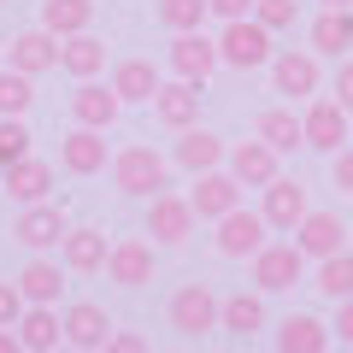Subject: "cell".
Wrapping results in <instances>:
<instances>
[{
    "instance_id": "obj_26",
    "label": "cell",
    "mask_w": 353,
    "mask_h": 353,
    "mask_svg": "<svg viewBox=\"0 0 353 353\" xmlns=\"http://www.w3.org/2000/svg\"><path fill=\"white\" fill-rule=\"evenodd\" d=\"M59 71H71L77 83L101 77V71H106V41H94L88 30H83V36H65V41H59Z\"/></svg>"
},
{
    "instance_id": "obj_44",
    "label": "cell",
    "mask_w": 353,
    "mask_h": 353,
    "mask_svg": "<svg viewBox=\"0 0 353 353\" xmlns=\"http://www.w3.org/2000/svg\"><path fill=\"white\" fill-rule=\"evenodd\" d=\"M0 353H24V341H18V330H0Z\"/></svg>"
},
{
    "instance_id": "obj_39",
    "label": "cell",
    "mask_w": 353,
    "mask_h": 353,
    "mask_svg": "<svg viewBox=\"0 0 353 353\" xmlns=\"http://www.w3.org/2000/svg\"><path fill=\"white\" fill-rule=\"evenodd\" d=\"M18 318H24V294H18V283H0V330H12Z\"/></svg>"
},
{
    "instance_id": "obj_36",
    "label": "cell",
    "mask_w": 353,
    "mask_h": 353,
    "mask_svg": "<svg viewBox=\"0 0 353 353\" xmlns=\"http://www.w3.org/2000/svg\"><path fill=\"white\" fill-rule=\"evenodd\" d=\"M18 159H30V124L24 118H0V171Z\"/></svg>"
},
{
    "instance_id": "obj_25",
    "label": "cell",
    "mask_w": 353,
    "mask_h": 353,
    "mask_svg": "<svg viewBox=\"0 0 353 353\" xmlns=\"http://www.w3.org/2000/svg\"><path fill=\"white\" fill-rule=\"evenodd\" d=\"M59 65V36H48V30H24V36H12V71L18 77H41Z\"/></svg>"
},
{
    "instance_id": "obj_47",
    "label": "cell",
    "mask_w": 353,
    "mask_h": 353,
    "mask_svg": "<svg viewBox=\"0 0 353 353\" xmlns=\"http://www.w3.org/2000/svg\"><path fill=\"white\" fill-rule=\"evenodd\" d=\"M341 353H353V347H341Z\"/></svg>"
},
{
    "instance_id": "obj_4",
    "label": "cell",
    "mask_w": 353,
    "mask_h": 353,
    "mask_svg": "<svg viewBox=\"0 0 353 353\" xmlns=\"http://www.w3.org/2000/svg\"><path fill=\"white\" fill-rule=\"evenodd\" d=\"M165 65H171L176 83L206 88V77L218 71V41L201 36V30H183V36H171V48H165Z\"/></svg>"
},
{
    "instance_id": "obj_34",
    "label": "cell",
    "mask_w": 353,
    "mask_h": 353,
    "mask_svg": "<svg viewBox=\"0 0 353 353\" xmlns=\"http://www.w3.org/2000/svg\"><path fill=\"white\" fill-rule=\"evenodd\" d=\"M36 101V77H18L12 65H0V118H24Z\"/></svg>"
},
{
    "instance_id": "obj_32",
    "label": "cell",
    "mask_w": 353,
    "mask_h": 353,
    "mask_svg": "<svg viewBox=\"0 0 353 353\" xmlns=\"http://www.w3.org/2000/svg\"><path fill=\"white\" fill-rule=\"evenodd\" d=\"M218 330H236V336L265 330V301L259 294H230V301H218Z\"/></svg>"
},
{
    "instance_id": "obj_40",
    "label": "cell",
    "mask_w": 353,
    "mask_h": 353,
    "mask_svg": "<svg viewBox=\"0 0 353 353\" xmlns=\"http://www.w3.org/2000/svg\"><path fill=\"white\" fill-rule=\"evenodd\" d=\"M330 101H336L341 112L353 118V59H341V65H336V94H330Z\"/></svg>"
},
{
    "instance_id": "obj_35",
    "label": "cell",
    "mask_w": 353,
    "mask_h": 353,
    "mask_svg": "<svg viewBox=\"0 0 353 353\" xmlns=\"http://www.w3.org/2000/svg\"><path fill=\"white\" fill-rule=\"evenodd\" d=\"M201 18H206V0H159V24L171 30V36L201 30Z\"/></svg>"
},
{
    "instance_id": "obj_27",
    "label": "cell",
    "mask_w": 353,
    "mask_h": 353,
    "mask_svg": "<svg viewBox=\"0 0 353 353\" xmlns=\"http://www.w3.org/2000/svg\"><path fill=\"white\" fill-rule=\"evenodd\" d=\"M224 153H230V148L212 136V130H201V124L183 130V141H176V165H183V171H194V176H201V171H218V165H224Z\"/></svg>"
},
{
    "instance_id": "obj_9",
    "label": "cell",
    "mask_w": 353,
    "mask_h": 353,
    "mask_svg": "<svg viewBox=\"0 0 353 353\" xmlns=\"http://www.w3.org/2000/svg\"><path fill=\"white\" fill-rule=\"evenodd\" d=\"M194 206L183 201V194H153L148 201V236L153 241H165V248H183V241L194 236Z\"/></svg>"
},
{
    "instance_id": "obj_8",
    "label": "cell",
    "mask_w": 353,
    "mask_h": 353,
    "mask_svg": "<svg viewBox=\"0 0 353 353\" xmlns=\"http://www.w3.org/2000/svg\"><path fill=\"white\" fill-rule=\"evenodd\" d=\"M165 312H171V330H183V336H206V330H218V294L206 289V283H183Z\"/></svg>"
},
{
    "instance_id": "obj_2",
    "label": "cell",
    "mask_w": 353,
    "mask_h": 353,
    "mask_svg": "<svg viewBox=\"0 0 353 353\" xmlns=\"http://www.w3.org/2000/svg\"><path fill=\"white\" fill-rule=\"evenodd\" d=\"M112 183H118L124 194H141V201H153V194L171 189V165H165L153 148H124V153L112 159Z\"/></svg>"
},
{
    "instance_id": "obj_43",
    "label": "cell",
    "mask_w": 353,
    "mask_h": 353,
    "mask_svg": "<svg viewBox=\"0 0 353 353\" xmlns=\"http://www.w3.org/2000/svg\"><path fill=\"white\" fill-rule=\"evenodd\" d=\"M330 336H341V347H353V294L336 301V324H330Z\"/></svg>"
},
{
    "instance_id": "obj_16",
    "label": "cell",
    "mask_w": 353,
    "mask_h": 353,
    "mask_svg": "<svg viewBox=\"0 0 353 353\" xmlns=\"http://www.w3.org/2000/svg\"><path fill=\"white\" fill-rule=\"evenodd\" d=\"M106 277H112L118 289H141V283H153V241H141V236L112 241V253H106Z\"/></svg>"
},
{
    "instance_id": "obj_15",
    "label": "cell",
    "mask_w": 353,
    "mask_h": 353,
    "mask_svg": "<svg viewBox=\"0 0 353 353\" xmlns=\"http://www.w3.org/2000/svg\"><path fill=\"white\" fill-rule=\"evenodd\" d=\"M271 83H277V94H289V101H312L318 94V53H271Z\"/></svg>"
},
{
    "instance_id": "obj_7",
    "label": "cell",
    "mask_w": 353,
    "mask_h": 353,
    "mask_svg": "<svg viewBox=\"0 0 353 353\" xmlns=\"http://www.w3.org/2000/svg\"><path fill=\"white\" fill-rule=\"evenodd\" d=\"M59 324H65V347H77V353H101L106 341H112V318L94 301H71L59 312Z\"/></svg>"
},
{
    "instance_id": "obj_20",
    "label": "cell",
    "mask_w": 353,
    "mask_h": 353,
    "mask_svg": "<svg viewBox=\"0 0 353 353\" xmlns=\"http://www.w3.org/2000/svg\"><path fill=\"white\" fill-rule=\"evenodd\" d=\"M59 165L71 176H94V171H106V130H65V141H59Z\"/></svg>"
},
{
    "instance_id": "obj_29",
    "label": "cell",
    "mask_w": 353,
    "mask_h": 353,
    "mask_svg": "<svg viewBox=\"0 0 353 353\" xmlns=\"http://www.w3.org/2000/svg\"><path fill=\"white\" fill-rule=\"evenodd\" d=\"M253 136H259L271 153H294V148H306V136H301V118H294L289 106H271V112H259Z\"/></svg>"
},
{
    "instance_id": "obj_3",
    "label": "cell",
    "mask_w": 353,
    "mask_h": 353,
    "mask_svg": "<svg viewBox=\"0 0 353 353\" xmlns=\"http://www.w3.org/2000/svg\"><path fill=\"white\" fill-rule=\"evenodd\" d=\"M301 277H306V253L294 248V241H265V248L253 253V289L259 294H283Z\"/></svg>"
},
{
    "instance_id": "obj_42",
    "label": "cell",
    "mask_w": 353,
    "mask_h": 353,
    "mask_svg": "<svg viewBox=\"0 0 353 353\" xmlns=\"http://www.w3.org/2000/svg\"><path fill=\"white\" fill-rule=\"evenodd\" d=\"M206 12L224 18V24H236V18H253V0H206Z\"/></svg>"
},
{
    "instance_id": "obj_45",
    "label": "cell",
    "mask_w": 353,
    "mask_h": 353,
    "mask_svg": "<svg viewBox=\"0 0 353 353\" xmlns=\"http://www.w3.org/2000/svg\"><path fill=\"white\" fill-rule=\"evenodd\" d=\"M347 6H353V0H324V12H347Z\"/></svg>"
},
{
    "instance_id": "obj_31",
    "label": "cell",
    "mask_w": 353,
    "mask_h": 353,
    "mask_svg": "<svg viewBox=\"0 0 353 353\" xmlns=\"http://www.w3.org/2000/svg\"><path fill=\"white\" fill-rule=\"evenodd\" d=\"M347 48H353V6H347V12H318L312 18V53L341 59Z\"/></svg>"
},
{
    "instance_id": "obj_38",
    "label": "cell",
    "mask_w": 353,
    "mask_h": 353,
    "mask_svg": "<svg viewBox=\"0 0 353 353\" xmlns=\"http://www.w3.org/2000/svg\"><path fill=\"white\" fill-rule=\"evenodd\" d=\"M330 176H336V189H341V194H353V141L330 153Z\"/></svg>"
},
{
    "instance_id": "obj_22",
    "label": "cell",
    "mask_w": 353,
    "mask_h": 353,
    "mask_svg": "<svg viewBox=\"0 0 353 353\" xmlns=\"http://www.w3.org/2000/svg\"><path fill=\"white\" fill-rule=\"evenodd\" d=\"M0 189L12 194L18 206H36V201H48V194H53V165L48 159H18V165L0 171Z\"/></svg>"
},
{
    "instance_id": "obj_37",
    "label": "cell",
    "mask_w": 353,
    "mask_h": 353,
    "mask_svg": "<svg viewBox=\"0 0 353 353\" xmlns=\"http://www.w3.org/2000/svg\"><path fill=\"white\" fill-rule=\"evenodd\" d=\"M294 12H301V0H253V24H265L271 36H277V30H289Z\"/></svg>"
},
{
    "instance_id": "obj_1",
    "label": "cell",
    "mask_w": 353,
    "mask_h": 353,
    "mask_svg": "<svg viewBox=\"0 0 353 353\" xmlns=\"http://www.w3.org/2000/svg\"><path fill=\"white\" fill-rule=\"evenodd\" d=\"M271 30L253 24V18H236V24L218 30V65H230V71H259V65H271Z\"/></svg>"
},
{
    "instance_id": "obj_11",
    "label": "cell",
    "mask_w": 353,
    "mask_h": 353,
    "mask_svg": "<svg viewBox=\"0 0 353 353\" xmlns=\"http://www.w3.org/2000/svg\"><path fill=\"white\" fill-rule=\"evenodd\" d=\"M224 165H230V176H236L241 189H265L271 176H283V153H271L259 136H253V141H236V148L224 153Z\"/></svg>"
},
{
    "instance_id": "obj_19",
    "label": "cell",
    "mask_w": 353,
    "mask_h": 353,
    "mask_svg": "<svg viewBox=\"0 0 353 353\" xmlns=\"http://www.w3.org/2000/svg\"><path fill=\"white\" fill-rule=\"evenodd\" d=\"M294 248H301L306 259H330V253L347 248V224H341L336 212H306L301 224H294Z\"/></svg>"
},
{
    "instance_id": "obj_21",
    "label": "cell",
    "mask_w": 353,
    "mask_h": 353,
    "mask_svg": "<svg viewBox=\"0 0 353 353\" xmlns=\"http://www.w3.org/2000/svg\"><path fill=\"white\" fill-rule=\"evenodd\" d=\"M18 294H24V306H59V294H65V265L48 259V253H36V259L18 271Z\"/></svg>"
},
{
    "instance_id": "obj_41",
    "label": "cell",
    "mask_w": 353,
    "mask_h": 353,
    "mask_svg": "<svg viewBox=\"0 0 353 353\" xmlns=\"http://www.w3.org/2000/svg\"><path fill=\"white\" fill-rule=\"evenodd\" d=\"M101 353H153V347H148V336H141V330H112V341H106Z\"/></svg>"
},
{
    "instance_id": "obj_17",
    "label": "cell",
    "mask_w": 353,
    "mask_h": 353,
    "mask_svg": "<svg viewBox=\"0 0 353 353\" xmlns=\"http://www.w3.org/2000/svg\"><path fill=\"white\" fill-rule=\"evenodd\" d=\"M189 206H194V218H224V212H236L241 206V183L230 171H201L194 176V194H189Z\"/></svg>"
},
{
    "instance_id": "obj_10",
    "label": "cell",
    "mask_w": 353,
    "mask_h": 353,
    "mask_svg": "<svg viewBox=\"0 0 353 353\" xmlns=\"http://www.w3.org/2000/svg\"><path fill=\"white\" fill-rule=\"evenodd\" d=\"M265 241H271V230H265V218L248 212V206H236V212L218 218V253H224V259H253Z\"/></svg>"
},
{
    "instance_id": "obj_6",
    "label": "cell",
    "mask_w": 353,
    "mask_h": 353,
    "mask_svg": "<svg viewBox=\"0 0 353 353\" xmlns=\"http://www.w3.org/2000/svg\"><path fill=\"white\" fill-rule=\"evenodd\" d=\"M65 230H71V218H65V206H53V201H36V206H24V212H18L12 236L24 241L30 253H53V248L65 241Z\"/></svg>"
},
{
    "instance_id": "obj_30",
    "label": "cell",
    "mask_w": 353,
    "mask_h": 353,
    "mask_svg": "<svg viewBox=\"0 0 353 353\" xmlns=\"http://www.w3.org/2000/svg\"><path fill=\"white\" fill-rule=\"evenodd\" d=\"M159 83H165V77L153 71L148 59H124V65L112 71V94H118L124 106H136V101H153V94H159Z\"/></svg>"
},
{
    "instance_id": "obj_46",
    "label": "cell",
    "mask_w": 353,
    "mask_h": 353,
    "mask_svg": "<svg viewBox=\"0 0 353 353\" xmlns=\"http://www.w3.org/2000/svg\"><path fill=\"white\" fill-rule=\"evenodd\" d=\"M53 353H77V347H53Z\"/></svg>"
},
{
    "instance_id": "obj_28",
    "label": "cell",
    "mask_w": 353,
    "mask_h": 353,
    "mask_svg": "<svg viewBox=\"0 0 353 353\" xmlns=\"http://www.w3.org/2000/svg\"><path fill=\"white\" fill-rule=\"evenodd\" d=\"M94 24V0H41V30L48 36H83Z\"/></svg>"
},
{
    "instance_id": "obj_14",
    "label": "cell",
    "mask_w": 353,
    "mask_h": 353,
    "mask_svg": "<svg viewBox=\"0 0 353 353\" xmlns=\"http://www.w3.org/2000/svg\"><path fill=\"white\" fill-rule=\"evenodd\" d=\"M106 253H112V241H106V230H65L59 241V265L65 271H77V277H94V271H106Z\"/></svg>"
},
{
    "instance_id": "obj_13",
    "label": "cell",
    "mask_w": 353,
    "mask_h": 353,
    "mask_svg": "<svg viewBox=\"0 0 353 353\" xmlns=\"http://www.w3.org/2000/svg\"><path fill=\"white\" fill-rule=\"evenodd\" d=\"M153 118H159L165 130H176V136H183V130H194L201 124V88L194 83H159V94H153Z\"/></svg>"
},
{
    "instance_id": "obj_23",
    "label": "cell",
    "mask_w": 353,
    "mask_h": 353,
    "mask_svg": "<svg viewBox=\"0 0 353 353\" xmlns=\"http://www.w3.org/2000/svg\"><path fill=\"white\" fill-rule=\"evenodd\" d=\"M277 353H330V324L312 312H289L277 324Z\"/></svg>"
},
{
    "instance_id": "obj_18",
    "label": "cell",
    "mask_w": 353,
    "mask_h": 353,
    "mask_svg": "<svg viewBox=\"0 0 353 353\" xmlns=\"http://www.w3.org/2000/svg\"><path fill=\"white\" fill-rule=\"evenodd\" d=\"M301 136H306V148H318V153L347 148V112H341L336 101H312L301 112Z\"/></svg>"
},
{
    "instance_id": "obj_5",
    "label": "cell",
    "mask_w": 353,
    "mask_h": 353,
    "mask_svg": "<svg viewBox=\"0 0 353 353\" xmlns=\"http://www.w3.org/2000/svg\"><path fill=\"white\" fill-rule=\"evenodd\" d=\"M306 212H312V206H306V183H301V176H271V183H265V206H259L265 230L294 236V224H301Z\"/></svg>"
},
{
    "instance_id": "obj_24",
    "label": "cell",
    "mask_w": 353,
    "mask_h": 353,
    "mask_svg": "<svg viewBox=\"0 0 353 353\" xmlns=\"http://www.w3.org/2000/svg\"><path fill=\"white\" fill-rule=\"evenodd\" d=\"M18 341H24V353H53L65 341V324H59V306H24V318H18Z\"/></svg>"
},
{
    "instance_id": "obj_33",
    "label": "cell",
    "mask_w": 353,
    "mask_h": 353,
    "mask_svg": "<svg viewBox=\"0 0 353 353\" xmlns=\"http://www.w3.org/2000/svg\"><path fill=\"white\" fill-rule=\"evenodd\" d=\"M312 289L324 294V301H347V294H353V253H347V248H341V253H330V259H318Z\"/></svg>"
},
{
    "instance_id": "obj_12",
    "label": "cell",
    "mask_w": 353,
    "mask_h": 353,
    "mask_svg": "<svg viewBox=\"0 0 353 353\" xmlns=\"http://www.w3.org/2000/svg\"><path fill=\"white\" fill-rule=\"evenodd\" d=\"M118 112H124V101L112 94V83L101 88L94 77H88V83L71 88V124H83V130H112Z\"/></svg>"
}]
</instances>
